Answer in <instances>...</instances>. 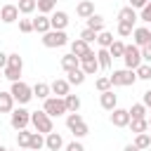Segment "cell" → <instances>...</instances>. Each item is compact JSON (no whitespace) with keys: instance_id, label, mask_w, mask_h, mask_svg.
Here are the masks:
<instances>
[{"instance_id":"1","label":"cell","mask_w":151,"mask_h":151,"mask_svg":"<svg viewBox=\"0 0 151 151\" xmlns=\"http://www.w3.org/2000/svg\"><path fill=\"white\" fill-rule=\"evenodd\" d=\"M21 71H24V59L19 57V52L7 54V66L2 68V78H7V80H12V83H17V80L21 78Z\"/></svg>"},{"instance_id":"2","label":"cell","mask_w":151,"mask_h":151,"mask_svg":"<svg viewBox=\"0 0 151 151\" xmlns=\"http://www.w3.org/2000/svg\"><path fill=\"white\" fill-rule=\"evenodd\" d=\"M9 94H12V99H14V101H19V104L24 106V104H28V101L33 99V87H28L26 83L17 80V83H12V90H9Z\"/></svg>"},{"instance_id":"3","label":"cell","mask_w":151,"mask_h":151,"mask_svg":"<svg viewBox=\"0 0 151 151\" xmlns=\"http://www.w3.org/2000/svg\"><path fill=\"white\" fill-rule=\"evenodd\" d=\"M66 127H68V130L73 132V137H78V139L90 132V127H87V123L83 120L80 113H68V116H66Z\"/></svg>"},{"instance_id":"4","label":"cell","mask_w":151,"mask_h":151,"mask_svg":"<svg viewBox=\"0 0 151 151\" xmlns=\"http://www.w3.org/2000/svg\"><path fill=\"white\" fill-rule=\"evenodd\" d=\"M109 80H111V87H125V85H134L137 76L130 68H120V71H113L109 76Z\"/></svg>"},{"instance_id":"5","label":"cell","mask_w":151,"mask_h":151,"mask_svg":"<svg viewBox=\"0 0 151 151\" xmlns=\"http://www.w3.org/2000/svg\"><path fill=\"white\" fill-rule=\"evenodd\" d=\"M31 123H33L35 132H40V134L54 132V130H52V118H50L45 111H33V113H31Z\"/></svg>"},{"instance_id":"6","label":"cell","mask_w":151,"mask_h":151,"mask_svg":"<svg viewBox=\"0 0 151 151\" xmlns=\"http://www.w3.org/2000/svg\"><path fill=\"white\" fill-rule=\"evenodd\" d=\"M123 61H125V68L137 71V68H139V64H142V52H139V47H137V45H125Z\"/></svg>"},{"instance_id":"7","label":"cell","mask_w":151,"mask_h":151,"mask_svg":"<svg viewBox=\"0 0 151 151\" xmlns=\"http://www.w3.org/2000/svg\"><path fill=\"white\" fill-rule=\"evenodd\" d=\"M42 111H45L50 118H54V116L59 118V116L68 113V111H66V104H64V99H61V97H47V99H45V109H42Z\"/></svg>"},{"instance_id":"8","label":"cell","mask_w":151,"mask_h":151,"mask_svg":"<svg viewBox=\"0 0 151 151\" xmlns=\"http://www.w3.org/2000/svg\"><path fill=\"white\" fill-rule=\"evenodd\" d=\"M9 123H12L14 130H26L28 123H31V111H26V109H21V106H19V109H12Z\"/></svg>"},{"instance_id":"9","label":"cell","mask_w":151,"mask_h":151,"mask_svg":"<svg viewBox=\"0 0 151 151\" xmlns=\"http://www.w3.org/2000/svg\"><path fill=\"white\" fill-rule=\"evenodd\" d=\"M68 42V35L64 33V31H47L45 35H42V45L45 47H61V45H66Z\"/></svg>"},{"instance_id":"10","label":"cell","mask_w":151,"mask_h":151,"mask_svg":"<svg viewBox=\"0 0 151 151\" xmlns=\"http://www.w3.org/2000/svg\"><path fill=\"white\" fill-rule=\"evenodd\" d=\"M80 71L85 73V76H94L97 71H99V64H97V52H87L85 57H80Z\"/></svg>"},{"instance_id":"11","label":"cell","mask_w":151,"mask_h":151,"mask_svg":"<svg viewBox=\"0 0 151 151\" xmlns=\"http://www.w3.org/2000/svg\"><path fill=\"white\" fill-rule=\"evenodd\" d=\"M111 123L116 125V127H127L130 125V113H127V109H113L111 111Z\"/></svg>"},{"instance_id":"12","label":"cell","mask_w":151,"mask_h":151,"mask_svg":"<svg viewBox=\"0 0 151 151\" xmlns=\"http://www.w3.org/2000/svg\"><path fill=\"white\" fill-rule=\"evenodd\" d=\"M50 26H52V31H64L68 26V14L66 12H54L50 17Z\"/></svg>"},{"instance_id":"13","label":"cell","mask_w":151,"mask_h":151,"mask_svg":"<svg viewBox=\"0 0 151 151\" xmlns=\"http://www.w3.org/2000/svg\"><path fill=\"white\" fill-rule=\"evenodd\" d=\"M0 19H2L5 24H14V21L19 19V9H17V5H2V9H0Z\"/></svg>"},{"instance_id":"14","label":"cell","mask_w":151,"mask_h":151,"mask_svg":"<svg viewBox=\"0 0 151 151\" xmlns=\"http://www.w3.org/2000/svg\"><path fill=\"white\" fill-rule=\"evenodd\" d=\"M132 38H134V45L137 47H144L151 42V31L149 28H134L132 31Z\"/></svg>"},{"instance_id":"15","label":"cell","mask_w":151,"mask_h":151,"mask_svg":"<svg viewBox=\"0 0 151 151\" xmlns=\"http://www.w3.org/2000/svg\"><path fill=\"white\" fill-rule=\"evenodd\" d=\"M99 104H101V109H106V111H113V109H116V104H118V97L113 94V90H106V92H101V97H99Z\"/></svg>"},{"instance_id":"16","label":"cell","mask_w":151,"mask_h":151,"mask_svg":"<svg viewBox=\"0 0 151 151\" xmlns=\"http://www.w3.org/2000/svg\"><path fill=\"white\" fill-rule=\"evenodd\" d=\"M76 14H78L80 19H90V17L94 14V2H92V0H83V2H78Z\"/></svg>"},{"instance_id":"17","label":"cell","mask_w":151,"mask_h":151,"mask_svg":"<svg viewBox=\"0 0 151 151\" xmlns=\"http://www.w3.org/2000/svg\"><path fill=\"white\" fill-rule=\"evenodd\" d=\"M33 21V31H38V33H47V31H52V26H50V17L47 14H38V19H31Z\"/></svg>"},{"instance_id":"18","label":"cell","mask_w":151,"mask_h":151,"mask_svg":"<svg viewBox=\"0 0 151 151\" xmlns=\"http://www.w3.org/2000/svg\"><path fill=\"white\" fill-rule=\"evenodd\" d=\"M61 68L66 71V73H71V71H76V68H80V59L76 57V54H64L61 57Z\"/></svg>"},{"instance_id":"19","label":"cell","mask_w":151,"mask_h":151,"mask_svg":"<svg viewBox=\"0 0 151 151\" xmlns=\"http://www.w3.org/2000/svg\"><path fill=\"white\" fill-rule=\"evenodd\" d=\"M45 146H47L50 151H59V149L64 146L61 134H59V132H50V134H45Z\"/></svg>"},{"instance_id":"20","label":"cell","mask_w":151,"mask_h":151,"mask_svg":"<svg viewBox=\"0 0 151 151\" xmlns=\"http://www.w3.org/2000/svg\"><path fill=\"white\" fill-rule=\"evenodd\" d=\"M68 87H71V85H68V80H61V78H57V80H54V83L50 85L52 94H57V97H61V99H64V97L68 94Z\"/></svg>"},{"instance_id":"21","label":"cell","mask_w":151,"mask_h":151,"mask_svg":"<svg viewBox=\"0 0 151 151\" xmlns=\"http://www.w3.org/2000/svg\"><path fill=\"white\" fill-rule=\"evenodd\" d=\"M87 52H90V45H87L85 40H80V38H76V40L71 42V54H76L78 59H80V57H85Z\"/></svg>"},{"instance_id":"22","label":"cell","mask_w":151,"mask_h":151,"mask_svg":"<svg viewBox=\"0 0 151 151\" xmlns=\"http://www.w3.org/2000/svg\"><path fill=\"white\" fill-rule=\"evenodd\" d=\"M137 19H139V17H137V12H134L130 5H127V7H123V9L118 12V21H125V24H132V26H134V21H137Z\"/></svg>"},{"instance_id":"23","label":"cell","mask_w":151,"mask_h":151,"mask_svg":"<svg viewBox=\"0 0 151 151\" xmlns=\"http://www.w3.org/2000/svg\"><path fill=\"white\" fill-rule=\"evenodd\" d=\"M97 64H99V68H104V71L111 68V54H109V50H104V47L97 50Z\"/></svg>"},{"instance_id":"24","label":"cell","mask_w":151,"mask_h":151,"mask_svg":"<svg viewBox=\"0 0 151 151\" xmlns=\"http://www.w3.org/2000/svg\"><path fill=\"white\" fill-rule=\"evenodd\" d=\"M14 109V99L9 92H0V113H12Z\"/></svg>"},{"instance_id":"25","label":"cell","mask_w":151,"mask_h":151,"mask_svg":"<svg viewBox=\"0 0 151 151\" xmlns=\"http://www.w3.org/2000/svg\"><path fill=\"white\" fill-rule=\"evenodd\" d=\"M87 28H90V31H94V33H101V31H104V17L92 14V17L87 19Z\"/></svg>"},{"instance_id":"26","label":"cell","mask_w":151,"mask_h":151,"mask_svg":"<svg viewBox=\"0 0 151 151\" xmlns=\"http://www.w3.org/2000/svg\"><path fill=\"white\" fill-rule=\"evenodd\" d=\"M50 94H52V90H50L47 83H35V87H33V97H38V99H47Z\"/></svg>"},{"instance_id":"27","label":"cell","mask_w":151,"mask_h":151,"mask_svg":"<svg viewBox=\"0 0 151 151\" xmlns=\"http://www.w3.org/2000/svg\"><path fill=\"white\" fill-rule=\"evenodd\" d=\"M64 104H66V111L68 113H78V109H80V99L76 94H66L64 97Z\"/></svg>"},{"instance_id":"28","label":"cell","mask_w":151,"mask_h":151,"mask_svg":"<svg viewBox=\"0 0 151 151\" xmlns=\"http://www.w3.org/2000/svg\"><path fill=\"white\" fill-rule=\"evenodd\" d=\"M127 113H130V120L146 118V106H144V104H132V106L127 109Z\"/></svg>"},{"instance_id":"29","label":"cell","mask_w":151,"mask_h":151,"mask_svg":"<svg viewBox=\"0 0 151 151\" xmlns=\"http://www.w3.org/2000/svg\"><path fill=\"white\" fill-rule=\"evenodd\" d=\"M130 130H132L134 134H142V132H146V130H149V120H146V118L130 120Z\"/></svg>"},{"instance_id":"30","label":"cell","mask_w":151,"mask_h":151,"mask_svg":"<svg viewBox=\"0 0 151 151\" xmlns=\"http://www.w3.org/2000/svg\"><path fill=\"white\" fill-rule=\"evenodd\" d=\"M35 7H38L40 14H50V12H54L57 0H35Z\"/></svg>"},{"instance_id":"31","label":"cell","mask_w":151,"mask_h":151,"mask_svg":"<svg viewBox=\"0 0 151 151\" xmlns=\"http://www.w3.org/2000/svg\"><path fill=\"white\" fill-rule=\"evenodd\" d=\"M45 146V137L40 134V132H31V144H28V149L31 151H40Z\"/></svg>"},{"instance_id":"32","label":"cell","mask_w":151,"mask_h":151,"mask_svg":"<svg viewBox=\"0 0 151 151\" xmlns=\"http://www.w3.org/2000/svg\"><path fill=\"white\" fill-rule=\"evenodd\" d=\"M97 42H99V47L109 50V47H111V42H113V33H109V31H101V33H97Z\"/></svg>"},{"instance_id":"33","label":"cell","mask_w":151,"mask_h":151,"mask_svg":"<svg viewBox=\"0 0 151 151\" xmlns=\"http://www.w3.org/2000/svg\"><path fill=\"white\" fill-rule=\"evenodd\" d=\"M134 146H137L139 151L149 149V146H151V137H149V132H142V134H137V137H134Z\"/></svg>"},{"instance_id":"34","label":"cell","mask_w":151,"mask_h":151,"mask_svg":"<svg viewBox=\"0 0 151 151\" xmlns=\"http://www.w3.org/2000/svg\"><path fill=\"white\" fill-rule=\"evenodd\" d=\"M123 52H125V42H120V40H113V42H111V47H109V54L116 59V57H123Z\"/></svg>"},{"instance_id":"35","label":"cell","mask_w":151,"mask_h":151,"mask_svg":"<svg viewBox=\"0 0 151 151\" xmlns=\"http://www.w3.org/2000/svg\"><path fill=\"white\" fill-rule=\"evenodd\" d=\"M83 83H85V73L80 68H76V71L68 73V85H83Z\"/></svg>"},{"instance_id":"36","label":"cell","mask_w":151,"mask_h":151,"mask_svg":"<svg viewBox=\"0 0 151 151\" xmlns=\"http://www.w3.org/2000/svg\"><path fill=\"white\" fill-rule=\"evenodd\" d=\"M17 9H19V14H31L35 9V0H19Z\"/></svg>"},{"instance_id":"37","label":"cell","mask_w":151,"mask_h":151,"mask_svg":"<svg viewBox=\"0 0 151 151\" xmlns=\"http://www.w3.org/2000/svg\"><path fill=\"white\" fill-rule=\"evenodd\" d=\"M134 76L139 80H151V66L149 64H139V68L134 71Z\"/></svg>"},{"instance_id":"38","label":"cell","mask_w":151,"mask_h":151,"mask_svg":"<svg viewBox=\"0 0 151 151\" xmlns=\"http://www.w3.org/2000/svg\"><path fill=\"white\" fill-rule=\"evenodd\" d=\"M17 144H19L21 149H28V144H31V132L19 130V134H17Z\"/></svg>"},{"instance_id":"39","label":"cell","mask_w":151,"mask_h":151,"mask_svg":"<svg viewBox=\"0 0 151 151\" xmlns=\"http://www.w3.org/2000/svg\"><path fill=\"white\" fill-rule=\"evenodd\" d=\"M94 87H97L99 92H106V90H111V80H109V76H101V78H97V80H94Z\"/></svg>"},{"instance_id":"40","label":"cell","mask_w":151,"mask_h":151,"mask_svg":"<svg viewBox=\"0 0 151 151\" xmlns=\"http://www.w3.org/2000/svg\"><path fill=\"white\" fill-rule=\"evenodd\" d=\"M132 31H134V26H132V24H125V21H118V35H123V38H127V35H132Z\"/></svg>"},{"instance_id":"41","label":"cell","mask_w":151,"mask_h":151,"mask_svg":"<svg viewBox=\"0 0 151 151\" xmlns=\"http://www.w3.org/2000/svg\"><path fill=\"white\" fill-rule=\"evenodd\" d=\"M19 31L21 33H31L33 31V21L31 19H19Z\"/></svg>"},{"instance_id":"42","label":"cell","mask_w":151,"mask_h":151,"mask_svg":"<svg viewBox=\"0 0 151 151\" xmlns=\"http://www.w3.org/2000/svg\"><path fill=\"white\" fill-rule=\"evenodd\" d=\"M80 40H85V42L90 45V42H94V40H97V33H94V31H90V28H85V31L80 33Z\"/></svg>"},{"instance_id":"43","label":"cell","mask_w":151,"mask_h":151,"mask_svg":"<svg viewBox=\"0 0 151 151\" xmlns=\"http://www.w3.org/2000/svg\"><path fill=\"white\" fill-rule=\"evenodd\" d=\"M139 19H142V21H151V0H149V2L142 7V14H139Z\"/></svg>"},{"instance_id":"44","label":"cell","mask_w":151,"mask_h":151,"mask_svg":"<svg viewBox=\"0 0 151 151\" xmlns=\"http://www.w3.org/2000/svg\"><path fill=\"white\" fill-rule=\"evenodd\" d=\"M139 52H142V61H151V42H149V45H144Z\"/></svg>"},{"instance_id":"45","label":"cell","mask_w":151,"mask_h":151,"mask_svg":"<svg viewBox=\"0 0 151 151\" xmlns=\"http://www.w3.org/2000/svg\"><path fill=\"white\" fill-rule=\"evenodd\" d=\"M66 151H85V149H83V144H80V142H71V144L66 146Z\"/></svg>"},{"instance_id":"46","label":"cell","mask_w":151,"mask_h":151,"mask_svg":"<svg viewBox=\"0 0 151 151\" xmlns=\"http://www.w3.org/2000/svg\"><path fill=\"white\" fill-rule=\"evenodd\" d=\"M146 2H149V0H130V7H132V9H142Z\"/></svg>"},{"instance_id":"47","label":"cell","mask_w":151,"mask_h":151,"mask_svg":"<svg viewBox=\"0 0 151 151\" xmlns=\"http://www.w3.org/2000/svg\"><path fill=\"white\" fill-rule=\"evenodd\" d=\"M142 104H144L146 109H151V90H146V92H144V101H142Z\"/></svg>"},{"instance_id":"48","label":"cell","mask_w":151,"mask_h":151,"mask_svg":"<svg viewBox=\"0 0 151 151\" xmlns=\"http://www.w3.org/2000/svg\"><path fill=\"white\" fill-rule=\"evenodd\" d=\"M5 66H7V54L0 52V68H5Z\"/></svg>"},{"instance_id":"49","label":"cell","mask_w":151,"mask_h":151,"mask_svg":"<svg viewBox=\"0 0 151 151\" xmlns=\"http://www.w3.org/2000/svg\"><path fill=\"white\" fill-rule=\"evenodd\" d=\"M123 151H139V149H137V146H134V144H127V146H125V149H123Z\"/></svg>"},{"instance_id":"50","label":"cell","mask_w":151,"mask_h":151,"mask_svg":"<svg viewBox=\"0 0 151 151\" xmlns=\"http://www.w3.org/2000/svg\"><path fill=\"white\" fill-rule=\"evenodd\" d=\"M0 151H9V149H5V146H0Z\"/></svg>"},{"instance_id":"51","label":"cell","mask_w":151,"mask_h":151,"mask_svg":"<svg viewBox=\"0 0 151 151\" xmlns=\"http://www.w3.org/2000/svg\"><path fill=\"white\" fill-rule=\"evenodd\" d=\"M146 132H149V137H151V125H149V130H146Z\"/></svg>"},{"instance_id":"52","label":"cell","mask_w":151,"mask_h":151,"mask_svg":"<svg viewBox=\"0 0 151 151\" xmlns=\"http://www.w3.org/2000/svg\"><path fill=\"white\" fill-rule=\"evenodd\" d=\"M149 125H151V118H149Z\"/></svg>"},{"instance_id":"53","label":"cell","mask_w":151,"mask_h":151,"mask_svg":"<svg viewBox=\"0 0 151 151\" xmlns=\"http://www.w3.org/2000/svg\"><path fill=\"white\" fill-rule=\"evenodd\" d=\"M149 151H151V146H149Z\"/></svg>"},{"instance_id":"54","label":"cell","mask_w":151,"mask_h":151,"mask_svg":"<svg viewBox=\"0 0 151 151\" xmlns=\"http://www.w3.org/2000/svg\"><path fill=\"white\" fill-rule=\"evenodd\" d=\"M0 78H2V76H0Z\"/></svg>"}]
</instances>
